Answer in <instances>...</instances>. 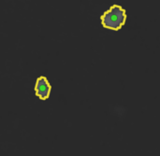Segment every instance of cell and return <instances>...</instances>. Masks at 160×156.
<instances>
[{
    "label": "cell",
    "instance_id": "cell-2",
    "mask_svg": "<svg viewBox=\"0 0 160 156\" xmlns=\"http://www.w3.org/2000/svg\"><path fill=\"white\" fill-rule=\"evenodd\" d=\"M51 90H52V87L46 77L41 76L37 80L35 91H36V95L38 96L39 99L41 100L48 99L51 94Z\"/></svg>",
    "mask_w": 160,
    "mask_h": 156
},
{
    "label": "cell",
    "instance_id": "cell-1",
    "mask_svg": "<svg viewBox=\"0 0 160 156\" xmlns=\"http://www.w3.org/2000/svg\"><path fill=\"white\" fill-rule=\"evenodd\" d=\"M101 23L103 27L117 31L123 27L127 21L126 10L118 5L112 6L101 16Z\"/></svg>",
    "mask_w": 160,
    "mask_h": 156
}]
</instances>
